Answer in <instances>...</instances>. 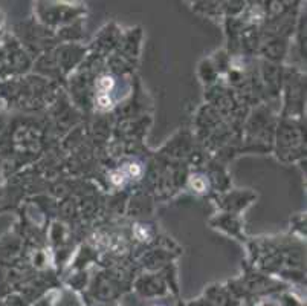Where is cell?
Instances as JSON below:
<instances>
[{
  "mask_svg": "<svg viewBox=\"0 0 307 306\" xmlns=\"http://www.w3.org/2000/svg\"><path fill=\"white\" fill-rule=\"evenodd\" d=\"M99 89L101 91H110V89L113 87V80L110 78V76H102V78L99 80L98 83Z\"/></svg>",
  "mask_w": 307,
  "mask_h": 306,
  "instance_id": "obj_1",
  "label": "cell"
},
{
  "mask_svg": "<svg viewBox=\"0 0 307 306\" xmlns=\"http://www.w3.org/2000/svg\"><path fill=\"white\" fill-rule=\"evenodd\" d=\"M110 104H112V100L107 95H99L98 97V106L99 107L107 109V107H110Z\"/></svg>",
  "mask_w": 307,
  "mask_h": 306,
  "instance_id": "obj_2",
  "label": "cell"
},
{
  "mask_svg": "<svg viewBox=\"0 0 307 306\" xmlns=\"http://www.w3.org/2000/svg\"><path fill=\"white\" fill-rule=\"evenodd\" d=\"M110 181H112L113 184L119 185V184H122V181H124V176H122V173H113V175L110 176Z\"/></svg>",
  "mask_w": 307,
  "mask_h": 306,
  "instance_id": "obj_3",
  "label": "cell"
},
{
  "mask_svg": "<svg viewBox=\"0 0 307 306\" xmlns=\"http://www.w3.org/2000/svg\"><path fill=\"white\" fill-rule=\"evenodd\" d=\"M129 173H130L133 178H136V176L141 175V167H139L138 164H130V165H129Z\"/></svg>",
  "mask_w": 307,
  "mask_h": 306,
  "instance_id": "obj_4",
  "label": "cell"
},
{
  "mask_svg": "<svg viewBox=\"0 0 307 306\" xmlns=\"http://www.w3.org/2000/svg\"><path fill=\"white\" fill-rule=\"evenodd\" d=\"M193 187L197 190V191H203L205 190V182L202 179H199V178H196V179L193 181Z\"/></svg>",
  "mask_w": 307,
  "mask_h": 306,
  "instance_id": "obj_5",
  "label": "cell"
},
{
  "mask_svg": "<svg viewBox=\"0 0 307 306\" xmlns=\"http://www.w3.org/2000/svg\"><path fill=\"white\" fill-rule=\"evenodd\" d=\"M136 234L139 236V239H142V240L147 239V231L142 227H136Z\"/></svg>",
  "mask_w": 307,
  "mask_h": 306,
  "instance_id": "obj_6",
  "label": "cell"
}]
</instances>
